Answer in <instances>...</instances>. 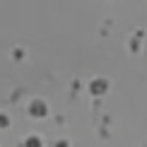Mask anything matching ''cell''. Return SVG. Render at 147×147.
<instances>
[{
	"label": "cell",
	"instance_id": "7a4b0ae2",
	"mask_svg": "<svg viewBox=\"0 0 147 147\" xmlns=\"http://www.w3.org/2000/svg\"><path fill=\"white\" fill-rule=\"evenodd\" d=\"M92 89H94V92H104V89H106V84H104V82H94V84H92Z\"/></svg>",
	"mask_w": 147,
	"mask_h": 147
},
{
	"label": "cell",
	"instance_id": "6da1fadb",
	"mask_svg": "<svg viewBox=\"0 0 147 147\" xmlns=\"http://www.w3.org/2000/svg\"><path fill=\"white\" fill-rule=\"evenodd\" d=\"M32 111H34V113H46V106H44L41 101H36L34 106H32Z\"/></svg>",
	"mask_w": 147,
	"mask_h": 147
}]
</instances>
